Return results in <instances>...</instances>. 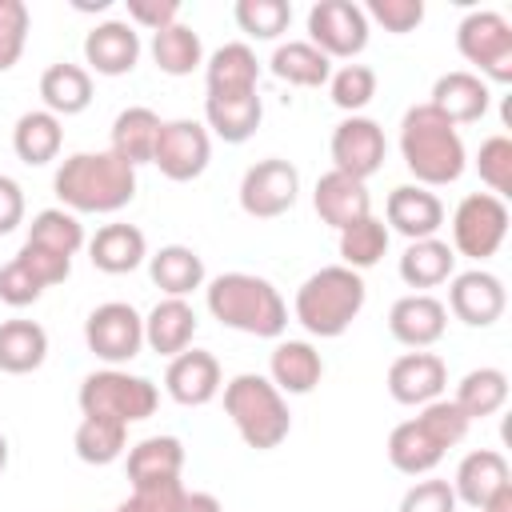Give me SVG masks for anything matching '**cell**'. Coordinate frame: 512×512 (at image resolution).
Instances as JSON below:
<instances>
[{"mask_svg":"<svg viewBox=\"0 0 512 512\" xmlns=\"http://www.w3.org/2000/svg\"><path fill=\"white\" fill-rule=\"evenodd\" d=\"M364 16L376 20V24H380L384 32H392V36H404V32L420 28V20H424V0H368Z\"/></svg>","mask_w":512,"mask_h":512,"instance_id":"46","label":"cell"},{"mask_svg":"<svg viewBox=\"0 0 512 512\" xmlns=\"http://www.w3.org/2000/svg\"><path fill=\"white\" fill-rule=\"evenodd\" d=\"M80 412L84 416H108L120 424H140L156 412L160 392L148 376L124 372V368H100L80 380Z\"/></svg>","mask_w":512,"mask_h":512,"instance_id":"7","label":"cell"},{"mask_svg":"<svg viewBox=\"0 0 512 512\" xmlns=\"http://www.w3.org/2000/svg\"><path fill=\"white\" fill-rule=\"evenodd\" d=\"M152 60L164 76H192L204 64V44L200 32L188 24H172L152 36Z\"/></svg>","mask_w":512,"mask_h":512,"instance_id":"39","label":"cell"},{"mask_svg":"<svg viewBox=\"0 0 512 512\" xmlns=\"http://www.w3.org/2000/svg\"><path fill=\"white\" fill-rule=\"evenodd\" d=\"M308 44L328 60H356L368 48V16L352 0H320L308 8Z\"/></svg>","mask_w":512,"mask_h":512,"instance_id":"11","label":"cell"},{"mask_svg":"<svg viewBox=\"0 0 512 512\" xmlns=\"http://www.w3.org/2000/svg\"><path fill=\"white\" fill-rule=\"evenodd\" d=\"M84 344L96 360H104L108 368H120L136 360L144 348V316L124 300L96 304L84 320Z\"/></svg>","mask_w":512,"mask_h":512,"instance_id":"10","label":"cell"},{"mask_svg":"<svg viewBox=\"0 0 512 512\" xmlns=\"http://www.w3.org/2000/svg\"><path fill=\"white\" fill-rule=\"evenodd\" d=\"M312 204H316V216L328 224V228H348L364 216H372V196H368V184L364 180H352L336 168H328L316 188H312Z\"/></svg>","mask_w":512,"mask_h":512,"instance_id":"22","label":"cell"},{"mask_svg":"<svg viewBox=\"0 0 512 512\" xmlns=\"http://www.w3.org/2000/svg\"><path fill=\"white\" fill-rule=\"evenodd\" d=\"M28 28H32L28 4L24 0H0V72L16 68V60L24 56Z\"/></svg>","mask_w":512,"mask_h":512,"instance_id":"45","label":"cell"},{"mask_svg":"<svg viewBox=\"0 0 512 512\" xmlns=\"http://www.w3.org/2000/svg\"><path fill=\"white\" fill-rule=\"evenodd\" d=\"M16 260L44 284V288H52V284H64L68 280V272H72V260L68 256H56V252H48V248H36V244H20V252H16Z\"/></svg>","mask_w":512,"mask_h":512,"instance_id":"50","label":"cell"},{"mask_svg":"<svg viewBox=\"0 0 512 512\" xmlns=\"http://www.w3.org/2000/svg\"><path fill=\"white\" fill-rule=\"evenodd\" d=\"M260 120H264L260 92H248V96H204V128H208V136H220L224 144L252 140Z\"/></svg>","mask_w":512,"mask_h":512,"instance_id":"28","label":"cell"},{"mask_svg":"<svg viewBox=\"0 0 512 512\" xmlns=\"http://www.w3.org/2000/svg\"><path fill=\"white\" fill-rule=\"evenodd\" d=\"M388 240H392L388 224H384L380 216H364V220L340 228V240H336L340 264L352 268V272H364V268L380 264V256L388 252Z\"/></svg>","mask_w":512,"mask_h":512,"instance_id":"41","label":"cell"},{"mask_svg":"<svg viewBox=\"0 0 512 512\" xmlns=\"http://www.w3.org/2000/svg\"><path fill=\"white\" fill-rule=\"evenodd\" d=\"M224 412L240 432V440L256 452L280 448L292 432V412L284 392L260 372H240L224 384Z\"/></svg>","mask_w":512,"mask_h":512,"instance_id":"6","label":"cell"},{"mask_svg":"<svg viewBox=\"0 0 512 512\" xmlns=\"http://www.w3.org/2000/svg\"><path fill=\"white\" fill-rule=\"evenodd\" d=\"M328 152H332V168L336 172L368 184V176H376L380 164H384L388 140H384V128L376 120H368V116H344L332 128Z\"/></svg>","mask_w":512,"mask_h":512,"instance_id":"14","label":"cell"},{"mask_svg":"<svg viewBox=\"0 0 512 512\" xmlns=\"http://www.w3.org/2000/svg\"><path fill=\"white\" fill-rule=\"evenodd\" d=\"M24 240L36 244V248H48V252H56V256H68V260L88 244L80 216L68 212V208H44V212H36Z\"/></svg>","mask_w":512,"mask_h":512,"instance_id":"40","label":"cell"},{"mask_svg":"<svg viewBox=\"0 0 512 512\" xmlns=\"http://www.w3.org/2000/svg\"><path fill=\"white\" fill-rule=\"evenodd\" d=\"M56 200L68 212H92V216H108L132 204L136 196V168L124 164L116 152H72L68 160H60L56 176H52Z\"/></svg>","mask_w":512,"mask_h":512,"instance_id":"1","label":"cell"},{"mask_svg":"<svg viewBox=\"0 0 512 512\" xmlns=\"http://www.w3.org/2000/svg\"><path fill=\"white\" fill-rule=\"evenodd\" d=\"M268 72L284 84H296V88H320L332 76V60L320 48H312L308 40H284V44H276Z\"/></svg>","mask_w":512,"mask_h":512,"instance_id":"36","label":"cell"},{"mask_svg":"<svg viewBox=\"0 0 512 512\" xmlns=\"http://www.w3.org/2000/svg\"><path fill=\"white\" fill-rule=\"evenodd\" d=\"M204 304L212 320H220L232 332L260 336V340H280L288 328V304L276 292L272 280L256 272H220L204 288Z\"/></svg>","mask_w":512,"mask_h":512,"instance_id":"2","label":"cell"},{"mask_svg":"<svg viewBox=\"0 0 512 512\" xmlns=\"http://www.w3.org/2000/svg\"><path fill=\"white\" fill-rule=\"evenodd\" d=\"M300 196V172L292 160L264 156L256 160L240 180V208L252 220H276L284 216Z\"/></svg>","mask_w":512,"mask_h":512,"instance_id":"12","label":"cell"},{"mask_svg":"<svg viewBox=\"0 0 512 512\" xmlns=\"http://www.w3.org/2000/svg\"><path fill=\"white\" fill-rule=\"evenodd\" d=\"M456 276V252L448 240L428 236V240H408L404 256H400V280L416 292L440 288Z\"/></svg>","mask_w":512,"mask_h":512,"instance_id":"30","label":"cell"},{"mask_svg":"<svg viewBox=\"0 0 512 512\" xmlns=\"http://www.w3.org/2000/svg\"><path fill=\"white\" fill-rule=\"evenodd\" d=\"M148 276H152V284L164 296H176V300H188L208 280L200 252L188 248V244H164V248H156L148 256Z\"/></svg>","mask_w":512,"mask_h":512,"instance_id":"29","label":"cell"},{"mask_svg":"<svg viewBox=\"0 0 512 512\" xmlns=\"http://www.w3.org/2000/svg\"><path fill=\"white\" fill-rule=\"evenodd\" d=\"M60 144H64V124L60 116H52L48 108H32L16 120L12 128V152L20 156V164L28 168H44L60 156Z\"/></svg>","mask_w":512,"mask_h":512,"instance_id":"31","label":"cell"},{"mask_svg":"<svg viewBox=\"0 0 512 512\" xmlns=\"http://www.w3.org/2000/svg\"><path fill=\"white\" fill-rule=\"evenodd\" d=\"M160 116L144 104H132L124 108L116 120H112V144L108 152H116L124 164L140 168V164H152V152H156V136H160Z\"/></svg>","mask_w":512,"mask_h":512,"instance_id":"33","label":"cell"},{"mask_svg":"<svg viewBox=\"0 0 512 512\" xmlns=\"http://www.w3.org/2000/svg\"><path fill=\"white\" fill-rule=\"evenodd\" d=\"M400 156L404 168L416 176L420 188H444L456 184L464 176L468 152L464 140L456 132V124H448L428 100L412 104L400 120Z\"/></svg>","mask_w":512,"mask_h":512,"instance_id":"3","label":"cell"},{"mask_svg":"<svg viewBox=\"0 0 512 512\" xmlns=\"http://www.w3.org/2000/svg\"><path fill=\"white\" fill-rule=\"evenodd\" d=\"M384 224H388V232H400L404 240H428L444 228V204L432 188L400 184L388 192Z\"/></svg>","mask_w":512,"mask_h":512,"instance_id":"20","label":"cell"},{"mask_svg":"<svg viewBox=\"0 0 512 512\" xmlns=\"http://www.w3.org/2000/svg\"><path fill=\"white\" fill-rule=\"evenodd\" d=\"M328 92H332V104L340 112L360 116V108H368L376 96V72L368 64H340L328 76Z\"/></svg>","mask_w":512,"mask_h":512,"instance_id":"43","label":"cell"},{"mask_svg":"<svg viewBox=\"0 0 512 512\" xmlns=\"http://www.w3.org/2000/svg\"><path fill=\"white\" fill-rule=\"evenodd\" d=\"M476 512H512V480H508V484H500V488H496V492H492Z\"/></svg>","mask_w":512,"mask_h":512,"instance_id":"54","label":"cell"},{"mask_svg":"<svg viewBox=\"0 0 512 512\" xmlns=\"http://www.w3.org/2000/svg\"><path fill=\"white\" fill-rule=\"evenodd\" d=\"M452 404L468 416V420H484V416H496L504 404H508V376L500 368H472L460 376L456 384V396Z\"/></svg>","mask_w":512,"mask_h":512,"instance_id":"37","label":"cell"},{"mask_svg":"<svg viewBox=\"0 0 512 512\" xmlns=\"http://www.w3.org/2000/svg\"><path fill=\"white\" fill-rule=\"evenodd\" d=\"M396 512H456L452 484L448 480H436V476H424V480H416L400 496V508Z\"/></svg>","mask_w":512,"mask_h":512,"instance_id":"47","label":"cell"},{"mask_svg":"<svg viewBox=\"0 0 512 512\" xmlns=\"http://www.w3.org/2000/svg\"><path fill=\"white\" fill-rule=\"evenodd\" d=\"M384 384H388V396L396 404L424 408V404H432V400L444 396V388H448V364L436 352H428V348L404 352V356H396L388 364V380Z\"/></svg>","mask_w":512,"mask_h":512,"instance_id":"16","label":"cell"},{"mask_svg":"<svg viewBox=\"0 0 512 512\" xmlns=\"http://www.w3.org/2000/svg\"><path fill=\"white\" fill-rule=\"evenodd\" d=\"M128 24L148 28L152 36L180 24V0H128Z\"/></svg>","mask_w":512,"mask_h":512,"instance_id":"51","label":"cell"},{"mask_svg":"<svg viewBox=\"0 0 512 512\" xmlns=\"http://www.w3.org/2000/svg\"><path fill=\"white\" fill-rule=\"evenodd\" d=\"M508 236V204L492 192H468L452 212V252L468 260H488Z\"/></svg>","mask_w":512,"mask_h":512,"instance_id":"9","label":"cell"},{"mask_svg":"<svg viewBox=\"0 0 512 512\" xmlns=\"http://www.w3.org/2000/svg\"><path fill=\"white\" fill-rule=\"evenodd\" d=\"M208 160H212V136L200 120H164L160 124L156 152H152V164L160 168V176L188 184V180L204 176Z\"/></svg>","mask_w":512,"mask_h":512,"instance_id":"13","label":"cell"},{"mask_svg":"<svg viewBox=\"0 0 512 512\" xmlns=\"http://www.w3.org/2000/svg\"><path fill=\"white\" fill-rule=\"evenodd\" d=\"M232 16L240 32L252 40H280L292 24V4L288 0H236Z\"/></svg>","mask_w":512,"mask_h":512,"instance_id":"42","label":"cell"},{"mask_svg":"<svg viewBox=\"0 0 512 512\" xmlns=\"http://www.w3.org/2000/svg\"><path fill=\"white\" fill-rule=\"evenodd\" d=\"M8 456H12V448H8V436L0 432V472L8 468Z\"/></svg>","mask_w":512,"mask_h":512,"instance_id":"55","label":"cell"},{"mask_svg":"<svg viewBox=\"0 0 512 512\" xmlns=\"http://www.w3.org/2000/svg\"><path fill=\"white\" fill-rule=\"evenodd\" d=\"M460 324L468 328H492L504 308H508V292H504V280L484 272V268H468V272H456L448 280V304H444Z\"/></svg>","mask_w":512,"mask_h":512,"instance_id":"15","label":"cell"},{"mask_svg":"<svg viewBox=\"0 0 512 512\" xmlns=\"http://www.w3.org/2000/svg\"><path fill=\"white\" fill-rule=\"evenodd\" d=\"M180 472H184V444L176 436H144L140 444L128 448V480H132V488L180 480Z\"/></svg>","mask_w":512,"mask_h":512,"instance_id":"34","label":"cell"},{"mask_svg":"<svg viewBox=\"0 0 512 512\" xmlns=\"http://www.w3.org/2000/svg\"><path fill=\"white\" fill-rule=\"evenodd\" d=\"M44 296V284L12 256L4 268H0V300L8 304V308H28V304H36Z\"/></svg>","mask_w":512,"mask_h":512,"instance_id":"49","label":"cell"},{"mask_svg":"<svg viewBox=\"0 0 512 512\" xmlns=\"http://www.w3.org/2000/svg\"><path fill=\"white\" fill-rule=\"evenodd\" d=\"M176 512H224V504H220L212 492H188V488H184Z\"/></svg>","mask_w":512,"mask_h":512,"instance_id":"53","label":"cell"},{"mask_svg":"<svg viewBox=\"0 0 512 512\" xmlns=\"http://www.w3.org/2000/svg\"><path fill=\"white\" fill-rule=\"evenodd\" d=\"M364 300H368V288H364V276L344 268V264H328L320 272H312L300 288H296V300H292V316L300 320V328L308 336H320V340H336L352 328V320L364 312Z\"/></svg>","mask_w":512,"mask_h":512,"instance_id":"5","label":"cell"},{"mask_svg":"<svg viewBox=\"0 0 512 512\" xmlns=\"http://www.w3.org/2000/svg\"><path fill=\"white\" fill-rule=\"evenodd\" d=\"M196 312L188 300H176V296H164L152 304V312L144 316V344L156 352V356H180L184 348H192V336H196Z\"/></svg>","mask_w":512,"mask_h":512,"instance_id":"24","label":"cell"},{"mask_svg":"<svg viewBox=\"0 0 512 512\" xmlns=\"http://www.w3.org/2000/svg\"><path fill=\"white\" fill-rule=\"evenodd\" d=\"M456 52L476 68V76L488 84L512 80V24L504 12L476 8L456 24Z\"/></svg>","mask_w":512,"mask_h":512,"instance_id":"8","label":"cell"},{"mask_svg":"<svg viewBox=\"0 0 512 512\" xmlns=\"http://www.w3.org/2000/svg\"><path fill=\"white\" fill-rule=\"evenodd\" d=\"M180 496H184V484H180V480L140 484V488H132V496L120 500L112 512H176Z\"/></svg>","mask_w":512,"mask_h":512,"instance_id":"48","label":"cell"},{"mask_svg":"<svg viewBox=\"0 0 512 512\" xmlns=\"http://www.w3.org/2000/svg\"><path fill=\"white\" fill-rule=\"evenodd\" d=\"M48 360V332L36 320H4L0 324V372L28 376Z\"/></svg>","mask_w":512,"mask_h":512,"instance_id":"35","label":"cell"},{"mask_svg":"<svg viewBox=\"0 0 512 512\" xmlns=\"http://www.w3.org/2000/svg\"><path fill=\"white\" fill-rule=\"evenodd\" d=\"M140 32L128 20H104L84 36V64L96 76H128L140 64Z\"/></svg>","mask_w":512,"mask_h":512,"instance_id":"19","label":"cell"},{"mask_svg":"<svg viewBox=\"0 0 512 512\" xmlns=\"http://www.w3.org/2000/svg\"><path fill=\"white\" fill-rule=\"evenodd\" d=\"M512 480V468H508V456L496 452V448H476L468 452L460 464H456V480L452 484V496L456 504H468V508H480L500 484Z\"/></svg>","mask_w":512,"mask_h":512,"instance_id":"26","label":"cell"},{"mask_svg":"<svg viewBox=\"0 0 512 512\" xmlns=\"http://www.w3.org/2000/svg\"><path fill=\"white\" fill-rule=\"evenodd\" d=\"M204 84H208V96H248V92H256V84H260L256 52L240 40L220 44L204 60Z\"/></svg>","mask_w":512,"mask_h":512,"instance_id":"23","label":"cell"},{"mask_svg":"<svg viewBox=\"0 0 512 512\" xmlns=\"http://www.w3.org/2000/svg\"><path fill=\"white\" fill-rule=\"evenodd\" d=\"M448 328V308L432 292H408L388 308V332L396 344L420 352L432 348Z\"/></svg>","mask_w":512,"mask_h":512,"instance_id":"18","label":"cell"},{"mask_svg":"<svg viewBox=\"0 0 512 512\" xmlns=\"http://www.w3.org/2000/svg\"><path fill=\"white\" fill-rule=\"evenodd\" d=\"M88 260H92V268H100L108 276H124L148 260V240L136 224H104L88 240Z\"/></svg>","mask_w":512,"mask_h":512,"instance_id":"27","label":"cell"},{"mask_svg":"<svg viewBox=\"0 0 512 512\" xmlns=\"http://www.w3.org/2000/svg\"><path fill=\"white\" fill-rule=\"evenodd\" d=\"M72 448L84 464H116L124 452H128V424L120 420H108V416H84L76 424V436H72Z\"/></svg>","mask_w":512,"mask_h":512,"instance_id":"38","label":"cell"},{"mask_svg":"<svg viewBox=\"0 0 512 512\" xmlns=\"http://www.w3.org/2000/svg\"><path fill=\"white\" fill-rule=\"evenodd\" d=\"M24 224V188L0 172V236L16 232Z\"/></svg>","mask_w":512,"mask_h":512,"instance_id":"52","label":"cell"},{"mask_svg":"<svg viewBox=\"0 0 512 512\" xmlns=\"http://www.w3.org/2000/svg\"><path fill=\"white\" fill-rule=\"evenodd\" d=\"M40 100L52 116H80L92 104V72L84 64H48L40 76Z\"/></svg>","mask_w":512,"mask_h":512,"instance_id":"32","label":"cell"},{"mask_svg":"<svg viewBox=\"0 0 512 512\" xmlns=\"http://www.w3.org/2000/svg\"><path fill=\"white\" fill-rule=\"evenodd\" d=\"M476 172H480V180L492 188V196H508L512 192V140L504 136V132H496V136H488L484 144H480V152H476Z\"/></svg>","mask_w":512,"mask_h":512,"instance_id":"44","label":"cell"},{"mask_svg":"<svg viewBox=\"0 0 512 512\" xmlns=\"http://www.w3.org/2000/svg\"><path fill=\"white\" fill-rule=\"evenodd\" d=\"M324 376V356L308 340H280L268 356V380L284 396H308Z\"/></svg>","mask_w":512,"mask_h":512,"instance_id":"25","label":"cell"},{"mask_svg":"<svg viewBox=\"0 0 512 512\" xmlns=\"http://www.w3.org/2000/svg\"><path fill=\"white\" fill-rule=\"evenodd\" d=\"M224 388V376H220V360L204 348H184L180 356L168 360V372H164V392L184 404V408H204L220 396Z\"/></svg>","mask_w":512,"mask_h":512,"instance_id":"17","label":"cell"},{"mask_svg":"<svg viewBox=\"0 0 512 512\" xmlns=\"http://www.w3.org/2000/svg\"><path fill=\"white\" fill-rule=\"evenodd\" d=\"M428 104H432L448 124H476V120H484V116H488L492 92H488V84H484L476 72L456 68V72L436 76Z\"/></svg>","mask_w":512,"mask_h":512,"instance_id":"21","label":"cell"},{"mask_svg":"<svg viewBox=\"0 0 512 512\" xmlns=\"http://www.w3.org/2000/svg\"><path fill=\"white\" fill-rule=\"evenodd\" d=\"M468 416L452 404V400H432L424 404L412 420H400L392 432H388V464L404 476H428L444 456L448 448H456L464 436H468Z\"/></svg>","mask_w":512,"mask_h":512,"instance_id":"4","label":"cell"}]
</instances>
